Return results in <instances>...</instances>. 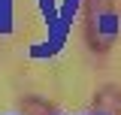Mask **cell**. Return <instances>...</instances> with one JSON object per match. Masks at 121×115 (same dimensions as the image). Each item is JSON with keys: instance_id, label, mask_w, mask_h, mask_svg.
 I'll return each mask as SVG.
<instances>
[{"instance_id": "1", "label": "cell", "mask_w": 121, "mask_h": 115, "mask_svg": "<svg viewBox=\"0 0 121 115\" xmlns=\"http://www.w3.org/2000/svg\"><path fill=\"white\" fill-rule=\"evenodd\" d=\"M85 30H88V43L97 52H106L118 36V9L115 0H88V12H85Z\"/></svg>"}, {"instance_id": "2", "label": "cell", "mask_w": 121, "mask_h": 115, "mask_svg": "<svg viewBox=\"0 0 121 115\" xmlns=\"http://www.w3.org/2000/svg\"><path fill=\"white\" fill-rule=\"evenodd\" d=\"M97 109H100L103 115H115V112H121V91L106 88L103 94L97 97Z\"/></svg>"}]
</instances>
